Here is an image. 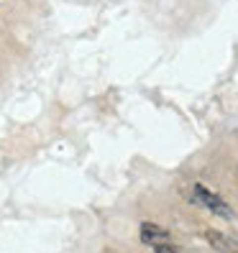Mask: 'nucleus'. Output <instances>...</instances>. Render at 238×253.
Returning a JSON list of instances; mask_svg holds the SVG:
<instances>
[{
	"label": "nucleus",
	"mask_w": 238,
	"mask_h": 253,
	"mask_svg": "<svg viewBox=\"0 0 238 253\" xmlns=\"http://www.w3.org/2000/svg\"><path fill=\"white\" fill-rule=\"evenodd\" d=\"M141 241H143L146 246H156V243L169 241V233H167L164 228L154 225V222H143V225H141Z\"/></svg>",
	"instance_id": "obj_3"
},
{
	"label": "nucleus",
	"mask_w": 238,
	"mask_h": 253,
	"mask_svg": "<svg viewBox=\"0 0 238 253\" xmlns=\"http://www.w3.org/2000/svg\"><path fill=\"white\" fill-rule=\"evenodd\" d=\"M205 241L210 243L215 251H220V253H238V241L228 238L226 233H218V230H205Z\"/></svg>",
	"instance_id": "obj_2"
},
{
	"label": "nucleus",
	"mask_w": 238,
	"mask_h": 253,
	"mask_svg": "<svg viewBox=\"0 0 238 253\" xmlns=\"http://www.w3.org/2000/svg\"><path fill=\"white\" fill-rule=\"evenodd\" d=\"M154 253H180L174 246H169V243H156L154 246Z\"/></svg>",
	"instance_id": "obj_4"
},
{
	"label": "nucleus",
	"mask_w": 238,
	"mask_h": 253,
	"mask_svg": "<svg viewBox=\"0 0 238 253\" xmlns=\"http://www.w3.org/2000/svg\"><path fill=\"white\" fill-rule=\"evenodd\" d=\"M195 200H197L200 205H205L210 212H215L218 217H228V220L233 217V210H231V207H228L226 202H223L218 195H213L210 189H205L202 184H197V187H195Z\"/></svg>",
	"instance_id": "obj_1"
}]
</instances>
